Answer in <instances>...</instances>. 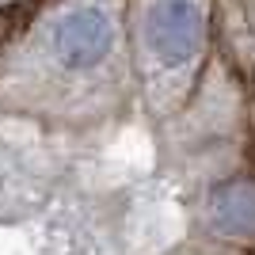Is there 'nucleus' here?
I'll return each instance as SVG.
<instances>
[{
    "label": "nucleus",
    "instance_id": "f257e3e1",
    "mask_svg": "<svg viewBox=\"0 0 255 255\" xmlns=\"http://www.w3.org/2000/svg\"><path fill=\"white\" fill-rule=\"evenodd\" d=\"M145 42L164 65L191 61L202 46V11L194 0H156L145 15Z\"/></svg>",
    "mask_w": 255,
    "mask_h": 255
},
{
    "label": "nucleus",
    "instance_id": "f03ea898",
    "mask_svg": "<svg viewBox=\"0 0 255 255\" xmlns=\"http://www.w3.org/2000/svg\"><path fill=\"white\" fill-rule=\"evenodd\" d=\"M115 27L99 8H76L53 27V53L65 69H92L111 53Z\"/></svg>",
    "mask_w": 255,
    "mask_h": 255
},
{
    "label": "nucleus",
    "instance_id": "7ed1b4c3",
    "mask_svg": "<svg viewBox=\"0 0 255 255\" xmlns=\"http://www.w3.org/2000/svg\"><path fill=\"white\" fill-rule=\"evenodd\" d=\"M210 225L225 236H244L255 229V183L233 179L221 183L210 198Z\"/></svg>",
    "mask_w": 255,
    "mask_h": 255
}]
</instances>
